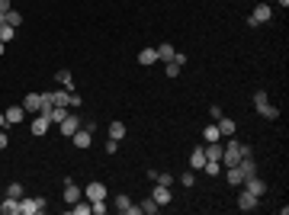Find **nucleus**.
I'll return each mask as SVG.
<instances>
[{"label":"nucleus","mask_w":289,"mask_h":215,"mask_svg":"<svg viewBox=\"0 0 289 215\" xmlns=\"http://www.w3.org/2000/svg\"><path fill=\"white\" fill-rule=\"evenodd\" d=\"M254 106H257V113L264 116V119H280V109L270 106V100H267V90H257V93H254Z\"/></svg>","instance_id":"obj_1"},{"label":"nucleus","mask_w":289,"mask_h":215,"mask_svg":"<svg viewBox=\"0 0 289 215\" xmlns=\"http://www.w3.org/2000/svg\"><path fill=\"white\" fill-rule=\"evenodd\" d=\"M48 202L42 199V196H23L20 199V215H39V212H45Z\"/></svg>","instance_id":"obj_2"},{"label":"nucleus","mask_w":289,"mask_h":215,"mask_svg":"<svg viewBox=\"0 0 289 215\" xmlns=\"http://www.w3.org/2000/svg\"><path fill=\"white\" fill-rule=\"evenodd\" d=\"M238 161H241V141L231 138L228 145L222 148V167H235Z\"/></svg>","instance_id":"obj_3"},{"label":"nucleus","mask_w":289,"mask_h":215,"mask_svg":"<svg viewBox=\"0 0 289 215\" xmlns=\"http://www.w3.org/2000/svg\"><path fill=\"white\" fill-rule=\"evenodd\" d=\"M244 190H248V193H254V196H257V199H260V196H264V193H267V183H264V180H260L257 177V174H251V177H244Z\"/></svg>","instance_id":"obj_4"},{"label":"nucleus","mask_w":289,"mask_h":215,"mask_svg":"<svg viewBox=\"0 0 289 215\" xmlns=\"http://www.w3.org/2000/svg\"><path fill=\"white\" fill-rule=\"evenodd\" d=\"M273 16V10H270V3H257L254 7V13H251V20H248V26H257V23H267Z\"/></svg>","instance_id":"obj_5"},{"label":"nucleus","mask_w":289,"mask_h":215,"mask_svg":"<svg viewBox=\"0 0 289 215\" xmlns=\"http://www.w3.org/2000/svg\"><path fill=\"white\" fill-rule=\"evenodd\" d=\"M71 138H74L77 148H90V145H93V125H87V129H77Z\"/></svg>","instance_id":"obj_6"},{"label":"nucleus","mask_w":289,"mask_h":215,"mask_svg":"<svg viewBox=\"0 0 289 215\" xmlns=\"http://www.w3.org/2000/svg\"><path fill=\"white\" fill-rule=\"evenodd\" d=\"M61 135H68V138H71V135H74V132L77 129H81V119H77V116L74 113H68V116H64V119H61Z\"/></svg>","instance_id":"obj_7"},{"label":"nucleus","mask_w":289,"mask_h":215,"mask_svg":"<svg viewBox=\"0 0 289 215\" xmlns=\"http://www.w3.org/2000/svg\"><path fill=\"white\" fill-rule=\"evenodd\" d=\"M84 196H87V199H90V202H97V199H106V186L100 183V180H93V183H87Z\"/></svg>","instance_id":"obj_8"},{"label":"nucleus","mask_w":289,"mask_h":215,"mask_svg":"<svg viewBox=\"0 0 289 215\" xmlns=\"http://www.w3.org/2000/svg\"><path fill=\"white\" fill-rule=\"evenodd\" d=\"M81 196H84V190H81L74 180H64V202H68V206H74Z\"/></svg>","instance_id":"obj_9"},{"label":"nucleus","mask_w":289,"mask_h":215,"mask_svg":"<svg viewBox=\"0 0 289 215\" xmlns=\"http://www.w3.org/2000/svg\"><path fill=\"white\" fill-rule=\"evenodd\" d=\"M238 209H241V212H254V209H257V196L248 193V190H241V196H238Z\"/></svg>","instance_id":"obj_10"},{"label":"nucleus","mask_w":289,"mask_h":215,"mask_svg":"<svg viewBox=\"0 0 289 215\" xmlns=\"http://www.w3.org/2000/svg\"><path fill=\"white\" fill-rule=\"evenodd\" d=\"M26 113H42V93H26V103H23Z\"/></svg>","instance_id":"obj_11"},{"label":"nucleus","mask_w":289,"mask_h":215,"mask_svg":"<svg viewBox=\"0 0 289 215\" xmlns=\"http://www.w3.org/2000/svg\"><path fill=\"white\" fill-rule=\"evenodd\" d=\"M116 209H119L122 215H138V206L129 199V196H116Z\"/></svg>","instance_id":"obj_12"},{"label":"nucleus","mask_w":289,"mask_h":215,"mask_svg":"<svg viewBox=\"0 0 289 215\" xmlns=\"http://www.w3.org/2000/svg\"><path fill=\"white\" fill-rule=\"evenodd\" d=\"M215 125H219V135H225V138H231L235 135V119H228V116H222V119H215Z\"/></svg>","instance_id":"obj_13"},{"label":"nucleus","mask_w":289,"mask_h":215,"mask_svg":"<svg viewBox=\"0 0 289 215\" xmlns=\"http://www.w3.org/2000/svg\"><path fill=\"white\" fill-rule=\"evenodd\" d=\"M48 100H52V106H71V90H55L48 93Z\"/></svg>","instance_id":"obj_14"},{"label":"nucleus","mask_w":289,"mask_h":215,"mask_svg":"<svg viewBox=\"0 0 289 215\" xmlns=\"http://www.w3.org/2000/svg\"><path fill=\"white\" fill-rule=\"evenodd\" d=\"M48 125H52V122H48L45 116L39 113V116H36V119H32V125H29V132H32V135H45V132H48Z\"/></svg>","instance_id":"obj_15"},{"label":"nucleus","mask_w":289,"mask_h":215,"mask_svg":"<svg viewBox=\"0 0 289 215\" xmlns=\"http://www.w3.org/2000/svg\"><path fill=\"white\" fill-rule=\"evenodd\" d=\"M151 199L154 202H158V206H167V202H170V186H154V193H151Z\"/></svg>","instance_id":"obj_16"},{"label":"nucleus","mask_w":289,"mask_h":215,"mask_svg":"<svg viewBox=\"0 0 289 215\" xmlns=\"http://www.w3.org/2000/svg\"><path fill=\"white\" fill-rule=\"evenodd\" d=\"M7 125H16V122H23V116H26V109H23V103H20V106H10L7 113Z\"/></svg>","instance_id":"obj_17"},{"label":"nucleus","mask_w":289,"mask_h":215,"mask_svg":"<svg viewBox=\"0 0 289 215\" xmlns=\"http://www.w3.org/2000/svg\"><path fill=\"white\" fill-rule=\"evenodd\" d=\"M154 52H158V61H170V58L177 55V48L170 45V42H161V45L154 48Z\"/></svg>","instance_id":"obj_18"},{"label":"nucleus","mask_w":289,"mask_h":215,"mask_svg":"<svg viewBox=\"0 0 289 215\" xmlns=\"http://www.w3.org/2000/svg\"><path fill=\"white\" fill-rule=\"evenodd\" d=\"M0 212H3V215H20V199L7 196V199L0 202Z\"/></svg>","instance_id":"obj_19"},{"label":"nucleus","mask_w":289,"mask_h":215,"mask_svg":"<svg viewBox=\"0 0 289 215\" xmlns=\"http://www.w3.org/2000/svg\"><path fill=\"white\" fill-rule=\"evenodd\" d=\"M154 61H158V52H154V48H142V52H138V64H144V68H151Z\"/></svg>","instance_id":"obj_20"},{"label":"nucleus","mask_w":289,"mask_h":215,"mask_svg":"<svg viewBox=\"0 0 289 215\" xmlns=\"http://www.w3.org/2000/svg\"><path fill=\"white\" fill-rule=\"evenodd\" d=\"M203 151H206V161H222V145L219 141H209Z\"/></svg>","instance_id":"obj_21"},{"label":"nucleus","mask_w":289,"mask_h":215,"mask_svg":"<svg viewBox=\"0 0 289 215\" xmlns=\"http://www.w3.org/2000/svg\"><path fill=\"white\" fill-rule=\"evenodd\" d=\"M225 170H228V183L231 186H241L244 183V170L238 167V164H235V167H225Z\"/></svg>","instance_id":"obj_22"},{"label":"nucleus","mask_w":289,"mask_h":215,"mask_svg":"<svg viewBox=\"0 0 289 215\" xmlns=\"http://www.w3.org/2000/svg\"><path fill=\"white\" fill-rule=\"evenodd\" d=\"M203 164H206V151H203V148H196V151L190 154V167L193 170H203Z\"/></svg>","instance_id":"obj_23"},{"label":"nucleus","mask_w":289,"mask_h":215,"mask_svg":"<svg viewBox=\"0 0 289 215\" xmlns=\"http://www.w3.org/2000/svg\"><path fill=\"white\" fill-rule=\"evenodd\" d=\"M0 23H7V26H13V29H16V26L23 23V13H16V10H10V13H3V16H0Z\"/></svg>","instance_id":"obj_24"},{"label":"nucleus","mask_w":289,"mask_h":215,"mask_svg":"<svg viewBox=\"0 0 289 215\" xmlns=\"http://www.w3.org/2000/svg\"><path fill=\"white\" fill-rule=\"evenodd\" d=\"M109 138H116V141L125 138V122H119V119H116V122L109 125Z\"/></svg>","instance_id":"obj_25"},{"label":"nucleus","mask_w":289,"mask_h":215,"mask_svg":"<svg viewBox=\"0 0 289 215\" xmlns=\"http://www.w3.org/2000/svg\"><path fill=\"white\" fill-rule=\"evenodd\" d=\"M68 113H71V106H52V113H48V119H52V122H61V119H64Z\"/></svg>","instance_id":"obj_26"},{"label":"nucleus","mask_w":289,"mask_h":215,"mask_svg":"<svg viewBox=\"0 0 289 215\" xmlns=\"http://www.w3.org/2000/svg\"><path fill=\"white\" fill-rule=\"evenodd\" d=\"M13 36H16V29H13V26L0 23V42H3V45H7V42H13Z\"/></svg>","instance_id":"obj_27"},{"label":"nucleus","mask_w":289,"mask_h":215,"mask_svg":"<svg viewBox=\"0 0 289 215\" xmlns=\"http://www.w3.org/2000/svg\"><path fill=\"white\" fill-rule=\"evenodd\" d=\"M203 170L209 174V177H219V174H222V161H206Z\"/></svg>","instance_id":"obj_28"},{"label":"nucleus","mask_w":289,"mask_h":215,"mask_svg":"<svg viewBox=\"0 0 289 215\" xmlns=\"http://www.w3.org/2000/svg\"><path fill=\"white\" fill-rule=\"evenodd\" d=\"M158 209H161V206H158V202L151 199V196H148V199H144L142 206H138V212H144V215H154V212H158Z\"/></svg>","instance_id":"obj_29"},{"label":"nucleus","mask_w":289,"mask_h":215,"mask_svg":"<svg viewBox=\"0 0 289 215\" xmlns=\"http://www.w3.org/2000/svg\"><path fill=\"white\" fill-rule=\"evenodd\" d=\"M203 135H206V145H209V141H219V138H222V135H219V125H206Z\"/></svg>","instance_id":"obj_30"},{"label":"nucleus","mask_w":289,"mask_h":215,"mask_svg":"<svg viewBox=\"0 0 289 215\" xmlns=\"http://www.w3.org/2000/svg\"><path fill=\"white\" fill-rule=\"evenodd\" d=\"M55 77H58V84L64 87V90H71V71H68V68H61V71H58Z\"/></svg>","instance_id":"obj_31"},{"label":"nucleus","mask_w":289,"mask_h":215,"mask_svg":"<svg viewBox=\"0 0 289 215\" xmlns=\"http://www.w3.org/2000/svg\"><path fill=\"white\" fill-rule=\"evenodd\" d=\"M71 212H74V215H87V212H90V199H87V202H81V199H77L74 206H71Z\"/></svg>","instance_id":"obj_32"},{"label":"nucleus","mask_w":289,"mask_h":215,"mask_svg":"<svg viewBox=\"0 0 289 215\" xmlns=\"http://www.w3.org/2000/svg\"><path fill=\"white\" fill-rule=\"evenodd\" d=\"M90 212H93V215H106V199H97V202H90Z\"/></svg>","instance_id":"obj_33"},{"label":"nucleus","mask_w":289,"mask_h":215,"mask_svg":"<svg viewBox=\"0 0 289 215\" xmlns=\"http://www.w3.org/2000/svg\"><path fill=\"white\" fill-rule=\"evenodd\" d=\"M7 196H13V199H23V186H20V183H10Z\"/></svg>","instance_id":"obj_34"},{"label":"nucleus","mask_w":289,"mask_h":215,"mask_svg":"<svg viewBox=\"0 0 289 215\" xmlns=\"http://www.w3.org/2000/svg\"><path fill=\"white\" fill-rule=\"evenodd\" d=\"M154 180H158L161 186H174V183H177V180L170 177V174H158V177H154Z\"/></svg>","instance_id":"obj_35"},{"label":"nucleus","mask_w":289,"mask_h":215,"mask_svg":"<svg viewBox=\"0 0 289 215\" xmlns=\"http://www.w3.org/2000/svg\"><path fill=\"white\" fill-rule=\"evenodd\" d=\"M177 74H180V64H177V61H167V77H177Z\"/></svg>","instance_id":"obj_36"},{"label":"nucleus","mask_w":289,"mask_h":215,"mask_svg":"<svg viewBox=\"0 0 289 215\" xmlns=\"http://www.w3.org/2000/svg\"><path fill=\"white\" fill-rule=\"evenodd\" d=\"M180 183H183V186H193V183H196V177H193V174H183Z\"/></svg>","instance_id":"obj_37"},{"label":"nucleus","mask_w":289,"mask_h":215,"mask_svg":"<svg viewBox=\"0 0 289 215\" xmlns=\"http://www.w3.org/2000/svg\"><path fill=\"white\" fill-rule=\"evenodd\" d=\"M106 151H109V154H116V151H119V141L109 138V141H106Z\"/></svg>","instance_id":"obj_38"},{"label":"nucleus","mask_w":289,"mask_h":215,"mask_svg":"<svg viewBox=\"0 0 289 215\" xmlns=\"http://www.w3.org/2000/svg\"><path fill=\"white\" fill-rule=\"evenodd\" d=\"M170 61H177V64H180V68H183V64H186V55H183V52H177L174 58H170Z\"/></svg>","instance_id":"obj_39"},{"label":"nucleus","mask_w":289,"mask_h":215,"mask_svg":"<svg viewBox=\"0 0 289 215\" xmlns=\"http://www.w3.org/2000/svg\"><path fill=\"white\" fill-rule=\"evenodd\" d=\"M10 10H13V7H10V0H0V16L10 13Z\"/></svg>","instance_id":"obj_40"},{"label":"nucleus","mask_w":289,"mask_h":215,"mask_svg":"<svg viewBox=\"0 0 289 215\" xmlns=\"http://www.w3.org/2000/svg\"><path fill=\"white\" fill-rule=\"evenodd\" d=\"M10 145V138H7V135H3V132H0V151H3V148H7Z\"/></svg>","instance_id":"obj_41"},{"label":"nucleus","mask_w":289,"mask_h":215,"mask_svg":"<svg viewBox=\"0 0 289 215\" xmlns=\"http://www.w3.org/2000/svg\"><path fill=\"white\" fill-rule=\"evenodd\" d=\"M3 125H7V116H3V113H0V129H3Z\"/></svg>","instance_id":"obj_42"},{"label":"nucleus","mask_w":289,"mask_h":215,"mask_svg":"<svg viewBox=\"0 0 289 215\" xmlns=\"http://www.w3.org/2000/svg\"><path fill=\"white\" fill-rule=\"evenodd\" d=\"M276 3H280V7H283V10H286V7H289V0H276Z\"/></svg>","instance_id":"obj_43"},{"label":"nucleus","mask_w":289,"mask_h":215,"mask_svg":"<svg viewBox=\"0 0 289 215\" xmlns=\"http://www.w3.org/2000/svg\"><path fill=\"white\" fill-rule=\"evenodd\" d=\"M0 55H3V42H0Z\"/></svg>","instance_id":"obj_44"}]
</instances>
